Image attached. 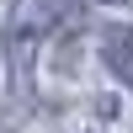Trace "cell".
<instances>
[{"label": "cell", "instance_id": "6da1fadb", "mask_svg": "<svg viewBox=\"0 0 133 133\" xmlns=\"http://www.w3.org/2000/svg\"><path fill=\"white\" fill-rule=\"evenodd\" d=\"M101 53H107V64H112V75L123 85H133V27H112L101 37Z\"/></svg>", "mask_w": 133, "mask_h": 133}, {"label": "cell", "instance_id": "7a4b0ae2", "mask_svg": "<svg viewBox=\"0 0 133 133\" xmlns=\"http://www.w3.org/2000/svg\"><path fill=\"white\" fill-rule=\"evenodd\" d=\"M107 5H117V0H107Z\"/></svg>", "mask_w": 133, "mask_h": 133}]
</instances>
